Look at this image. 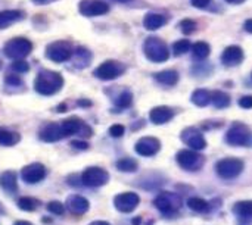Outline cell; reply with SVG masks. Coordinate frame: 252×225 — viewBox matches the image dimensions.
Here are the masks:
<instances>
[{
    "mask_svg": "<svg viewBox=\"0 0 252 225\" xmlns=\"http://www.w3.org/2000/svg\"><path fill=\"white\" fill-rule=\"evenodd\" d=\"M63 87V77L52 69H41L34 80V90L41 96H53Z\"/></svg>",
    "mask_w": 252,
    "mask_h": 225,
    "instance_id": "obj_1",
    "label": "cell"
},
{
    "mask_svg": "<svg viewBox=\"0 0 252 225\" xmlns=\"http://www.w3.org/2000/svg\"><path fill=\"white\" fill-rule=\"evenodd\" d=\"M143 53L146 59L154 63L167 62L170 57V49L167 43L157 35H151L143 41Z\"/></svg>",
    "mask_w": 252,
    "mask_h": 225,
    "instance_id": "obj_2",
    "label": "cell"
},
{
    "mask_svg": "<svg viewBox=\"0 0 252 225\" xmlns=\"http://www.w3.org/2000/svg\"><path fill=\"white\" fill-rule=\"evenodd\" d=\"M32 47H34L32 43L28 38L15 37L4 43L3 53L6 57H9L12 60H21V59H25L32 52Z\"/></svg>",
    "mask_w": 252,
    "mask_h": 225,
    "instance_id": "obj_3",
    "label": "cell"
},
{
    "mask_svg": "<svg viewBox=\"0 0 252 225\" xmlns=\"http://www.w3.org/2000/svg\"><path fill=\"white\" fill-rule=\"evenodd\" d=\"M155 208L165 217H171L174 214L179 212V209L182 208V199L179 195L176 193H170V192H162L159 193L155 200H154Z\"/></svg>",
    "mask_w": 252,
    "mask_h": 225,
    "instance_id": "obj_4",
    "label": "cell"
},
{
    "mask_svg": "<svg viewBox=\"0 0 252 225\" xmlns=\"http://www.w3.org/2000/svg\"><path fill=\"white\" fill-rule=\"evenodd\" d=\"M72 53H74V49H72L71 43L63 41V40H61V41H53V43L47 44V46H46V52H44L46 57H47L49 60L55 62V63L68 62V60L71 59Z\"/></svg>",
    "mask_w": 252,
    "mask_h": 225,
    "instance_id": "obj_5",
    "label": "cell"
},
{
    "mask_svg": "<svg viewBox=\"0 0 252 225\" xmlns=\"http://www.w3.org/2000/svg\"><path fill=\"white\" fill-rule=\"evenodd\" d=\"M126 69H127V66H126L123 62L109 59V60L102 62V63L94 69L93 75H94L96 78L102 80V81H112V80L121 77V75L126 72Z\"/></svg>",
    "mask_w": 252,
    "mask_h": 225,
    "instance_id": "obj_6",
    "label": "cell"
},
{
    "mask_svg": "<svg viewBox=\"0 0 252 225\" xmlns=\"http://www.w3.org/2000/svg\"><path fill=\"white\" fill-rule=\"evenodd\" d=\"M244 171V162L238 158H224L216 164V172L223 180L238 178Z\"/></svg>",
    "mask_w": 252,
    "mask_h": 225,
    "instance_id": "obj_7",
    "label": "cell"
},
{
    "mask_svg": "<svg viewBox=\"0 0 252 225\" xmlns=\"http://www.w3.org/2000/svg\"><path fill=\"white\" fill-rule=\"evenodd\" d=\"M176 161L185 171H199L205 164V158L196 150H180Z\"/></svg>",
    "mask_w": 252,
    "mask_h": 225,
    "instance_id": "obj_8",
    "label": "cell"
},
{
    "mask_svg": "<svg viewBox=\"0 0 252 225\" xmlns=\"http://www.w3.org/2000/svg\"><path fill=\"white\" fill-rule=\"evenodd\" d=\"M80 181L87 187H102L109 181V174L103 168L90 167L80 175Z\"/></svg>",
    "mask_w": 252,
    "mask_h": 225,
    "instance_id": "obj_9",
    "label": "cell"
},
{
    "mask_svg": "<svg viewBox=\"0 0 252 225\" xmlns=\"http://www.w3.org/2000/svg\"><path fill=\"white\" fill-rule=\"evenodd\" d=\"M250 128L245 124L235 122L226 133V141L230 146H245L250 141Z\"/></svg>",
    "mask_w": 252,
    "mask_h": 225,
    "instance_id": "obj_10",
    "label": "cell"
},
{
    "mask_svg": "<svg viewBox=\"0 0 252 225\" xmlns=\"http://www.w3.org/2000/svg\"><path fill=\"white\" fill-rule=\"evenodd\" d=\"M78 12L83 16H102L109 12V4L103 0H81L78 3Z\"/></svg>",
    "mask_w": 252,
    "mask_h": 225,
    "instance_id": "obj_11",
    "label": "cell"
},
{
    "mask_svg": "<svg viewBox=\"0 0 252 225\" xmlns=\"http://www.w3.org/2000/svg\"><path fill=\"white\" fill-rule=\"evenodd\" d=\"M62 130H63V134L65 137H69V136H81V137H90L92 136V128L89 125H86L80 118L77 116H72V118H68L65 119L62 124Z\"/></svg>",
    "mask_w": 252,
    "mask_h": 225,
    "instance_id": "obj_12",
    "label": "cell"
},
{
    "mask_svg": "<svg viewBox=\"0 0 252 225\" xmlns=\"http://www.w3.org/2000/svg\"><path fill=\"white\" fill-rule=\"evenodd\" d=\"M140 203V197L139 195L133 193V192H127V193H121L117 195L114 197V206L117 211L123 212V214H130L133 212Z\"/></svg>",
    "mask_w": 252,
    "mask_h": 225,
    "instance_id": "obj_13",
    "label": "cell"
},
{
    "mask_svg": "<svg viewBox=\"0 0 252 225\" xmlns=\"http://www.w3.org/2000/svg\"><path fill=\"white\" fill-rule=\"evenodd\" d=\"M46 174H47V169L43 164L40 162H34V164H30L27 167L22 168L21 171V175H22V180L27 183V184H37L40 181H43L46 178Z\"/></svg>",
    "mask_w": 252,
    "mask_h": 225,
    "instance_id": "obj_14",
    "label": "cell"
},
{
    "mask_svg": "<svg viewBox=\"0 0 252 225\" xmlns=\"http://www.w3.org/2000/svg\"><path fill=\"white\" fill-rule=\"evenodd\" d=\"M180 139L183 143H186L192 150H204L207 147V141L202 136V133L193 127H189V128H185L180 134Z\"/></svg>",
    "mask_w": 252,
    "mask_h": 225,
    "instance_id": "obj_15",
    "label": "cell"
},
{
    "mask_svg": "<svg viewBox=\"0 0 252 225\" xmlns=\"http://www.w3.org/2000/svg\"><path fill=\"white\" fill-rule=\"evenodd\" d=\"M159 149H161V141L155 137H142L134 146L136 153H139L140 156H146V158L157 155Z\"/></svg>",
    "mask_w": 252,
    "mask_h": 225,
    "instance_id": "obj_16",
    "label": "cell"
},
{
    "mask_svg": "<svg viewBox=\"0 0 252 225\" xmlns=\"http://www.w3.org/2000/svg\"><path fill=\"white\" fill-rule=\"evenodd\" d=\"M245 55L242 47L239 46H229L224 49L223 55H221V63L224 66H238L242 63Z\"/></svg>",
    "mask_w": 252,
    "mask_h": 225,
    "instance_id": "obj_17",
    "label": "cell"
},
{
    "mask_svg": "<svg viewBox=\"0 0 252 225\" xmlns=\"http://www.w3.org/2000/svg\"><path fill=\"white\" fill-rule=\"evenodd\" d=\"M66 209L72 214V215H83L89 211L90 203L86 197L78 196V195H71L68 196L66 202H65Z\"/></svg>",
    "mask_w": 252,
    "mask_h": 225,
    "instance_id": "obj_18",
    "label": "cell"
},
{
    "mask_svg": "<svg viewBox=\"0 0 252 225\" xmlns=\"http://www.w3.org/2000/svg\"><path fill=\"white\" fill-rule=\"evenodd\" d=\"M65 137L62 125L61 124H47L41 131H40V139L46 143H55L59 141Z\"/></svg>",
    "mask_w": 252,
    "mask_h": 225,
    "instance_id": "obj_19",
    "label": "cell"
},
{
    "mask_svg": "<svg viewBox=\"0 0 252 225\" xmlns=\"http://www.w3.org/2000/svg\"><path fill=\"white\" fill-rule=\"evenodd\" d=\"M174 116V111L168 106H157L149 112V119L155 124V125H162L167 124L168 121H171Z\"/></svg>",
    "mask_w": 252,
    "mask_h": 225,
    "instance_id": "obj_20",
    "label": "cell"
},
{
    "mask_svg": "<svg viewBox=\"0 0 252 225\" xmlns=\"http://www.w3.org/2000/svg\"><path fill=\"white\" fill-rule=\"evenodd\" d=\"M25 18V12L19 9H6L0 12V29L9 28L12 24L19 22Z\"/></svg>",
    "mask_w": 252,
    "mask_h": 225,
    "instance_id": "obj_21",
    "label": "cell"
},
{
    "mask_svg": "<svg viewBox=\"0 0 252 225\" xmlns=\"http://www.w3.org/2000/svg\"><path fill=\"white\" fill-rule=\"evenodd\" d=\"M71 60H72V65L78 69H84L90 65L92 62V52L87 49V47H83V46H78L72 56H71Z\"/></svg>",
    "mask_w": 252,
    "mask_h": 225,
    "instance_id": "obj_22",
    "label": "cell"
},
{
    "mask_svg": "<svg viewBox=\"0 0 252 225\" xmlns=\"http://www.w3.org/2000/svg\"><path fill=\"white\" fill-rule=\"evenodd\" d=\"M167 22H168L167 16L162 13H157V12H149L143 18V27L148 31H157V29L162 28Z\"/></svg>",
    "mask_w": 252,
    "mask_h": 225,
    "instance_id": "obj_23",
    "label": "cell"
},
{
    "mask_svg": "<svg viewBox=\"0 0 252 225\" xmlns=\"http://www.w3.org/2000/svg\"><path fill=\"white\" fill-rule=\"evenodd\" d=\"M0 187L9 195H15L18 192L16 174L13 171H4L3 174H0Z\"/></svg>",
    "mask_w": 252,
    "mask_h": 225,
    "instance_id": "obj_24",
    "label": "cell"
},
{
    "mask_svg": "<svg viewBox=\"0 0 252 225\" xmlns=\"http://www.w3.org/2000/svg\"><path fill=\"white\" fill-rule=\"evenodd\" d=\"M155 81L162 84V85H168V87H173L179 83V72L176 69H165V71H161V72H157L154 75Z\"/></svg>",
    "mask_w": 252,
    "mask_h": 225,
    "instance_id": "obj_25",
    "label": "cell"
},
{
    "mask_svg": "<svg viewBox=\"0 0 252 225\" xmlns=\"http://www.w3.org/2000/svg\"><path fill=\"white\" fill-rule=\"evenodd\" d=\"M192 103L199 106V108H205L211 103V91L208 90H204V88H198L192 93V97H190Z\"/></svg>",
    "mask_w": 252,
    "mask_h": 225,
    "instance_id": "obj_26",
    "label": "cell"
},
{
    "mask_svg": "<svg viewBox=\"0 0 252 225\" xmlns=\"http://www.w3.org/2000/svg\"><path fill=\"white\" fill-rule=\"evenodd\" d=\"M211 103L217 108V109H224V108H229L232 100H230V96L221 90H216L211 93Z\"/></svg>",
    "mask_w": 252,
    "mask_h": 225,
    "instance_id": "obj_27",
    "label": "cell"
},
{
    "mask_svg": "<svg viewBox=\"0 0 252 225\" xmlns=\"http://www.w3.org/2000/svg\"><path fill=\"white\" fill-rule=\"evenodd\" d=\"M21 141V136L16 131H9V130H0V144L10 147L15 146Z\"/></svg>",
    "mask_w": 252,
    "mask_h": 225,
    "instance_id": "obj_28",
    "label": "cell"
},
{
    "mask_svg": "<svg viewBox=\"0 0 252 225\" xmlns=\"http://www.w3.org/2000/svg\"><path fill=\"white\" fill-rule=\"evenodd\" d=\"M192 53H193V57H196L198 60H204L210 56L211 53V46L205 41H198L192 46Z\"/></svg>",
    "mask_w": 252,
    "mask_h": 225,
    "instance_id": "obj_29",
    "label": "cell"
},
{
    "mask_svg": "<svg viewBox=\"0 0 252 225\" xmlns=\"http://www.w3.org/2000/svg\"><path fill=\"white\" fill-rule=\"evenodd\" d=\"M233 212L241 218H251L252 217V200H242L233 206Z\"/></svg>",
    "mask_w": 252,
    "mask_h": 225,
    "instance_id": "obj_30",
    "label": "cell"
},
{
    "mask_svg": "<svg viewBox=\"0 0 252 225\" xmlns=\"http://www.w3.org/2000/svg\"><path fill=\"white\" fill-rule=\"evenodd\" d=\"M115 167H117L121 172H136L137 168H139V164H137V161L133 159V158H123V159H120V161L115 164Z\"/></svg>",
    "mask_w": 252,
    "mask_h": 225,
    "instance_id": "obj_31",
    "label": "cell"
},
{
    "mask_svg": "<svg viewBox=\"0 0 252 225\" xmlns=\"http://www.w3.org/2000/svg\"><path fill=\"white\" fill-rule=\"evenodd\" d=\"M16 205H18V208H19L21 211L32 212V211L38 209L40 200H38V199H34V197H21V199H18Z\"/></svg>",
    "mask_w": 252,
    "mask_h": 225,
    "instance_id": "obj_32",
    "label": "cell"
},
{
    "mask_svg": "<svg viewBox=\"0 0 252 225\" xmlns=\"http://www.w3.org/2000/svg\"><path fill=\"white\" fill-rule=\"evenodd\" d=\"M190 49H192V44H190V41H189L188 38L177 40V41L173 44V47H171L174 56H183V55H186Z\"/></svg>",
    "mask_w": 252,
    "mask_h": 225,
    "instance_id": "obj_33",
    "label": "cell"
},
{
    "mask_svg": "<svg viewBox=\"0 0 252 225\" xmlns=\"http://www.w3.org/2000/svg\"><path fill=\"white\" fill-rule=\"evenodd\" d=\"M188 206L193 212H207L210 209V205L207 203V200H204L201 197H190L188 200Z\"/></svg>",
    "mask_w": 252,
    "mask_h": 225,
    "instance_id": "obj_34",
    "label": "cell"
},
{
    "mask_svg": "<svg viewBox=\"0 0 252 225\" xmlns=\"http://www.w3.org/2000/svg\"><path fill=\"white\" fill-rule=\"evenodd\" d=\"M131 103H133V94L128 90H124L115 99V106L120 108V109H127L128 106H131Z\"/></svg>",
    "mask_w": 252,
    "mask_h": 225,
    "instance_id": "obj_35",
    "label": "cell"
},
{
    "mask_svg": "<svg viewBox=\"0 0 252 225\" xmlns=\"http://www.w3.org/2000/svg\"><path fill=\"white\" fill-rule=\"evenodd\" d=\"M179 27H180V31H182L185 35H190V34H193V32L196 31V22H195L193 19H189V18L180 21Z\"/></svg>",
    "mask_w": 252,
    "mask_h": 225,
    "instance_id": "obj_36",
    "label": "cell"
},
{
    "mask_svg": "<svg viewBox=\"0 0 252 225\" xmlns=\"http://www.w3.org/2000/svg\"><path fill=\"white\" fill-rule=\"evenodd\" d=\"M10 71H12L13 74L21 75V74H25V72L30 71V65H28V62H25V59L13 60V62L10 63Z\"/></svg>",
    "mask_w": 252,
    "mask_h": 225,
    "instance_id": "obj_37",
    "label": "cell"
},
{
    "mask_svg": "<svg viewBox=\"0 0 252 225\" xmlns=\"http://www.w3.org/2000/svg\"><path fill=\"white\" fill-rule=\"evenodd\" d=\"M4 84L7 87H22V80L18 74H7L4 77Z\"/></svg>",
    "mask_w": 252,
    "mask_h": 225,
    "instance_id": "obj_38",
    "label": "cell"
},
{
    "mask_svg": "<svg viewBox=\"0 0 252 225\" xmlns=\"http://www.w3.org/2000/svg\"><path fill=\"white\" fill-rule=\"evenodd\" d=\"M47 211H49L50 214H53V215H62L63 211H65V208H63V205H62L61 202L53 200V202H49V203H47Z\"/></svg>",
    "mask_w": 252,
    "mask_h": 225,
    "instance_id": "obj_39",
    "label": "cell"
},
{
    "mask_svg": "<svg viewBox=\"0 0 252 225\" xmlns=\"http://www.w3.org/2000/svg\"><path fill=\"white\" fill-rule=\"evenodd\" d=\"M124 133H126V128H124L121 124H115V125H112V127L109 128V134H111V137H115V139L121 137Z\"/></svg>",
    "mask_w": 252,
    "mask_h": 225,
    "instance_id": "obj_40",
    "label": "cell"
},
{
    "mask_svg": "<svg viewBox=\"0 0 252 225\" xmlns=\"http://www.w3.org/2000/svg\"><path fill=\"white\" fill-rule=\"evenodd\" d=\"M213 3V0H192V4L198 9H210Z\"/></svg>",
    "mask_w": 252,
    "mask_h": 225,
    "instance_id": "obj_41",
    "label": "cell"
},
{
    "mask_svg": "<svg viewBox=\"0 0 252 225\" xmlns=\"http://www.w3.org/2000/svg\"><path fill=\"white\" fill-rule=\"evenodd\" d=\"M238 105L244 109H251L252 108V96H242L238 100Z\"/></svg>",
    "mask_w": 252,
    "mask_h": 225,
    "instance_id": "obj_42",
    "label": "cell"
},
{
    "mask_svg": "<svg viewBox=\"0 0 252 225\" xmlns=\"http://www.w3.org/2000/svg\"><path fill=\"white\" fill-rule=\"evenodd\" d=\"M71 146L75 147V149H80V150L89 149V144H87L86 141H81V140H74V141H71Z\"/></svg>",
    "mask_w": 252,
    "mask_h": 225,
    "instance_id": "obj_43",
    "label": "cell"
},
{
    "mask_svg": "<svg viewBox=\"0 0 252 225\" xmlns=\"http://www.w3.org/2000/svg\"><path fill=\"white\" fill-rule=\"evenodd\" d=\"M244 29H245L247 32L252 34V18H250V19H247V21H245V24H244Z\"/></svg>",
    "mask_w": 252,
    "mask_h": 225,
    "instance_id": "obj_44",
    "label": "cell"
},
{
    "mask_svg": "<svg viewBox=\"0 0 252 225\" xmlns=\"http://www.w3.org/2000/svg\"><path fill=\"white\" fill-rule=\"evenodd\" d=\"M34 4H50V3H55L58 0H31Z\"/></svg>",
    "mask_w": 252,
    "mask_h": 225,
    "instance_id": "obj_45",
    "label": "cell"
},
{
    "mask_svg": "<svg viewBox=\"0 0 252 225\" xmlns=\"http://www.w3.org/2000/svg\"><path fill=\"white\" fill-rule=\"evenodd\" d=\"M77 105L84 108V106H92V102H90V100H86V99H80V100L77 102Z\"/></svg>",
    "mask_w": 252,
    "mask_h": 225,
    "instance_id": "obj_46",
    "label": "cell"
},
{
    "mask_svg": "<svg viewBox=\"0 0 252 225\" xmlns=\"http://www.w3.org/2000/svg\"><path fill=\"white\" fill-rule=\"evenodd\" d=\"M89 225H111L109 223H106V221H93V223H90Z\"/></svg>",
    "mask_w": 252,
    "mask_h": 225,
    "instance_id": "obj_47",
    "label": "cell"
},
{
    "mask_svg": "<svg viewBox=\"0 0 252 225\" xmlns=\"http://www.w3.org/2000/svg\"><path fill=\"white\" fill-rule=\"evenodd\" d=\"M227 3H232V4H241V3H244L245 0H226Z\"/></svg>",
    "mask_w": 252,
    "mask_h": 225,
    "instance_id": "obj_48",
    "label": "cell"
},
{
    "mask_svg": "<svg viewBox=\"0 0 252 225\" xmlns=\"http://www.w3.org/2000/svg\"><path fill=\"white\" fill-rule=\"evenodd\" d=\"M15 225H32L31 223H28V221H16Z\"/></svg>",
    "mask_w": 252,
    "mask_h": 225,
    "instance_id": "obj_49",
    "label": "cell"
},
{
    "mask_svg": "<svg viewBox=\"0 0 252 225\" xmlns=\"http://www.w3.org/2000/svg\"><path fill=\"white\" fill-rule=\"evenodd\" d=\"M4 212H6V209H4V206H3V205H1V203H0V214H1V215H3V214H4Z\"/></svg>",
    "mask_w": 252,
    "mask_h": 225,
    "instance_id": "obj_50",
    "label": "cell"
},
{
    "mask_svg": "<svg viewBox=\"0 0 252 225\" xmlns=\"http://www.w3.org/2000/svg\"><path fill=\"white\" fill-rule=\"evenodd\" d=\"M114 1H118V3H128V1H131V0H114Z\"/></svg>",
    "mask_w": 252,
    "mask_h": 225,
    "instance_id": "obj_51",
    "label": "cell"
},
{
    "mask_svg": "<svg viewBox=\"0 0 252 225\" xmlns=\"http://www.w3.org/2000/svg\"><path fill=\"white\" fill-rule=\"evenodd\" d=\"M1 66H3V65H1V60H0V69H1Z\"/></svg>",
    "mask_w": 252,
    "mask_h": 225,
    "instance_id": "obj_52",
    "label": "cell"
}]
</instances>
